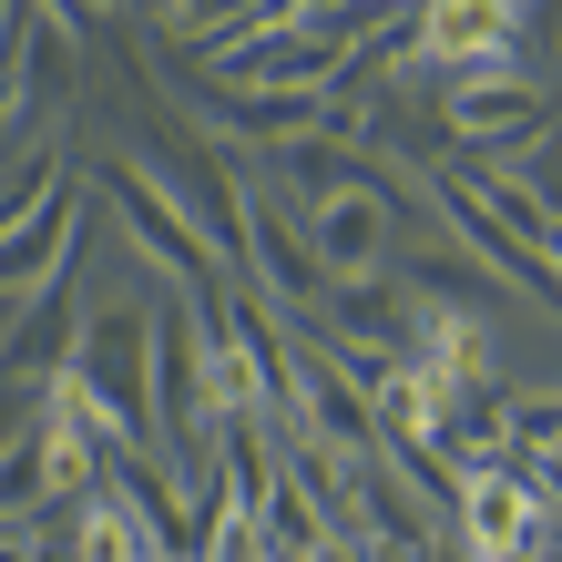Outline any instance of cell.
I'll return each instance as SVG.
<instances>
[{"mask_svg":"<svg viewBox=\"0 0 562 562\" xmlns=\"http://www.w3.org/2000/svg\"><path fill=\"white\" fill-rule=\"evenodd\" d=\"M82 400V419L113 440V460L154 450L164 460V419H154V307L144 296H92L72 327V358L52 369Z\"/></svg>","mask_w":562,"mask_h":562,"instance_id":"obj_1","label":"cell"},{"mask_svg":"<svg viewBox=\"0 0 562 562\" xmlns=\"http://www.w3.org/2000/svg\"><path fill=\"white\" fill-rule=\"evenodd\" d=\"M103 205H113V225L134 236V256H144V267L175 286V296H194V307H205L215 286H236V267L215 256V236L144 175V154H103Z\"/></svg>","mask_w":562,"mask_h":562,"instance_id":"obj_2","label":"cell"},{"mask_svg":"<svg viewBox=\"0 0 562 562\" xmlns=\"http://www.w3.org/2000/svg\"><path fill=\"white\" fill-rule=\"evenodd\" d=\"M400 205H419V175H409V184H400V175H369V184H338V194H317V205H296V225H307L327 286L400 267Z\"/></svg>","mask_w":562,"mask_h":562,"instance_id":"obj_3","label":"cell"},{"mask_svg":"<svg viewBox=\"0 0 562 562\" xmlns=\"http://www.w3.org/2000/svg\"><path fill=\"white\" fill-rule=\"evenodd\" d=\"M532 532H542V481L512 450H481V460L450 471V542L471 562H521Z\"/></svg>","mask_w":562,"mask_h":562,"instance_id":"obj_4","label":"cell"},{"mask_svg":"<svg viewBox=\"0 0 562 562\" xmlns=\"http://www.w3.org/2000/svg\"><path fill=\"white\" fill-rule=\"evenodd\" d=\"M552 92L521 72V61H491V72H460L450 82V134L460 154H521L532 134H552Z\"/></svg>","mask_w":562,"mask_h":562,"instance_id":"obj_5","label":"cell"},{"mask_svg":"<svg viewBox=\"0 0 562 562\" xmlns=\"http://www.w3.org/2000/svg\"><path fill=\"white\" fill-rule=\"evenodd\" d=\"M409 52H419V72H491V61H521V0H419L409 11Z\"/></svg>","mask_w":562,"mask_h":562,"instance_id":"obj_6","label":"cell"},{"mask_svg":"<svg viewBox=\"0 0 562 562\" xmlns=\"http://www.w3.org/2000/svg\"><path fill=\"white\" fill-rule=\"evenodd\" d=\"M72 246H82V184L61 175L42 205L0 236V307H31L42 286H61V277H72Z\"/></svg>","mask_w":562,"mask_h":562,"instance_id":"obj_7","label":"cell"},{"mask_svg":"<svg viewBox=\"0 0 562 562\" xmlns=\"http://www.w3.org/2000/svg\"><path fill=\"white\" fill-rule=\"evenodd\" d=\"M72 562H164L154 521L134 512V491H123V481H103L92 502H72Z\"/></svg>","mask_w":562,"mask_h":562,"instance_id":"obj_8","label":"cell"},{"mask_svg":"<svg viewBox=\"0 0 562 562\" xmlns=\"http://www.w3.org/2000/svg\"><path fill=\"white\" fill-rule=\"evenodd\" d=\"M72 327H82V317H72V277H61V286H42V296H31V307L11 317V338H0V369L42 389L61 358H72Z\"/></svg>","mask_w":562,"mask_h":562,"instance_id":"obj_9","label":"cell"},{"mask_svg":"<svg viewBox=\"0 0 562 562\" xmlns=\"http://www.w3.org/2000/svg\"><path fill=\"white\" fill-rule=\"evenodd\" d=\"M11 61H21L31 103L82 72V42H72V21H61V0H21V21H11Z\"/></svg>","mask_w":562,"mask_h":562,"instance_id":"obj_10","label":"cell"},{"mask_svg":"<svg viewBox=\"0 0 562 562\" xmlns=\"http://www.w3.org/2000/svg\"><path fill=\"white\" fill-rule=\"evenodd\" d=\"M502 450L521 460V471L562 450V379H542V389H521V400H502Z\"/></svg>","mask_w":562,"mask_h":562,"instance_id":"obj_11","label":"cell"},{"mask_svg":"<svg viewBox=\"0 0 562 562\" xmlns=\"http://www.w3.org/2000/svg\"><path fill=\"white\" fill-rule=\"evenodd\" d=\"M194 562H277V542H267V521H256V512L215 502V512H205V542H194Z\"/></svg>","mask_w":562,"mask_h":562,"instance_id":"obj_12","label":"cell"},{"mask_svg":"<svg viewBox=\"0 0 562 562\" xmlns=\"http://www.w3.org/2000/svg\"><path fill=\"white\" fill-rule=\"evenodd\" d=\"M512 175L532 184V205H542V215H562V144H552V134L521 144V154H512Z\"/></svg>","mask_w":562,"mask_h":562,"instance_id":"obj_13","label":"cell"},{"mask_svg":"<svg viewBox=\"0 0 562 562\" xmlns=\"http://www.w3.org/2000/svg\"><path fill=\"white\" fill-rule=\"evenodd\" d=\"M31 419H42V389H31V379H11V369H0V450H11L21 440V429Z\"/></svg>","mask_w":562,"mask_h":562,"instance_id":"obj_14","label":"cell"},{"mask_svg":"<svg viewBox=\"0 0 562 562\" xmlns=\"http://www.w3.org/2000/svg\"><path fill=\"white\" fill-rule=\"evenodd\" d=\"M521 42L562 61V0H521Z\"/></svg>","mask_w":562,"mask_h":562,"instance_id":"obj_15","label":"cell"},{"mask_svg":"<svg viewBox=\"0 0 562 562\" xmlns=\"http://www.w3.org/2000/svg\"><path fill=\"white\" fill-rule=\"evenodd\" d=\"M82 11H123V0H82Z\"/></svg>","mask_w":562,"mask_h":562,"instance_id":"obj_16","label":"cell"},{"mask_svg":"<svg viewBox=\"0 0 562 562\" xmlns=\"http://www.w3.org/2000/svg\"><path fill=\"white\" fill-rule=\"evenodd\" d=\"M552 144H562V113H552Z\"/></svg>","mask_w":562,"mask_h":562,"instance_id":"obj_17","label":"cell"},{"mask_svg":"<svg viewBox=\"0 0 562 562\" xmlns=\"http://www.w3.org/2000/svg\"><path fill=\"white\" fill-rule=\"evenodd\" d=\"M552 460H562V450H552Z\"/></svg>","mask_w":562,"mask_h":562,"instance_id":"obj_18","label":"cell"}]
</instances>
